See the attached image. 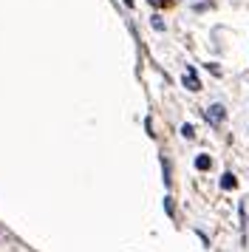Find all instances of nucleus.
Wrapping results in <instances>:
<instances>
[{
    "label": "nucleus",
    "instance_id": "nucleus-2",
    "mask_svg": "<svg viewBox=\"0 0 249 252\" xmlns=\"http://www.w3.org/2000/svg\"><path fill=\"white\" fill-rule=\"evenodd\" d=\"M184 88H190V91H201V82H198V74H195V68L192 65H187V71H184Z\"/></svg>",
    "mask_w": 249,
    "mask_h": 252
},
{
    "label": "nucleus",
    "instance_id": "nucleus-6",
    "mask_svg": "<svg viewBox=\"0 0 249 252\" xmlns=\"http://www.w3.org/2000/svg\"><path fill=\"white\" fill-rule=\"evenodd\" d=\"M150 20H153V29H156V32H164V23H161V17H150Z\"/></svg>",
    "mask_w": 249,
    "mask_h": 252
},
{
    "label": "nucleus",
    "instance_id": "nucleus-1",
    "mask_svg": "<svg viewBox=\"0 0 249 252\" xmlns=\"http://www.w3.org/2000/svg\"><path fill=\"white\" fill-rule=\"evenodd\" d=\"M204 116H207V122H210L213 127H218L226 119V108L215 102V105H210V108H207V114H204Z\"/></svg>",
    "mask_w": 249,
    "mask_h": 252
},
{
    "label": "nucleus",
    "instance_id": "nucleus-8",
    "mask_svg": "<svg viewBox=\"0 0 249 252\" xmlns=\"http://www.w3.org/2000/svg\"><path fill=\"white\" fill-rule=\"evenodd\" d=\"M167 3H170V0H167Z\"/></svg>",
    "mask_w": 249,
    "mask_h": 252
},
{
    "label": "nucleus",
    "instance_id": "nucleus-7",
    "mask_svg": "<svg viewBox=\"0 0 249 252\" xmlns=\"http://www.w3.org/2000/svg\"><path fill=\"white\" fill-rule=\"evenodd\" d=\"M124 6H133V0H124Z\"/></svg>",
    "mask_w": 249,
    "mask_h": 252
},
{
    "label": "nucleus",
    "instance_id": "nucleus-3",
    "mask_svg": "<svg viewBox=\"0 0 249 252\" xmlns=\"http://www.w3.org/2000/svg\"><path fill=\"white\" fill-rule=\"evenodd\" d=\"M235 176H232V173H224V176H221V187H224V190H232V187H235Z\"/></svg>",
    "mask_w": 249,
    "mask_h": 252
},
{
    "label": "nucleus",
    "instance_id": "nucleus-5",
    "mask_svg": "<svg viewBox=\"0 0 249 252\" xmlns=\"http://www.w3.org/2000/svg\"><path fill=\"white\" fill-rule=\"evenodd\" d=\"M181 136H184V139H192V136H195L192 125H181Z\"/></svg>",
    "mask_w": 249,
    "mask_h": 252
},
{
    "label": "nucleus",
    "instance_id": "nucleus-4",
    "mask_svg": "<svg viewBox=\"0 0 249 252\" xmlns=\"http://www.w3.org/2000/svg\"><path fill=\"white\" fill-rule=\"evenodd\" d=\"M195 167H198V170H210V167H213V159H210V156H198V159H195Z\"/></svg>",
    "mask_w": 249,
    "mask_h": 252
}]
</instances>
